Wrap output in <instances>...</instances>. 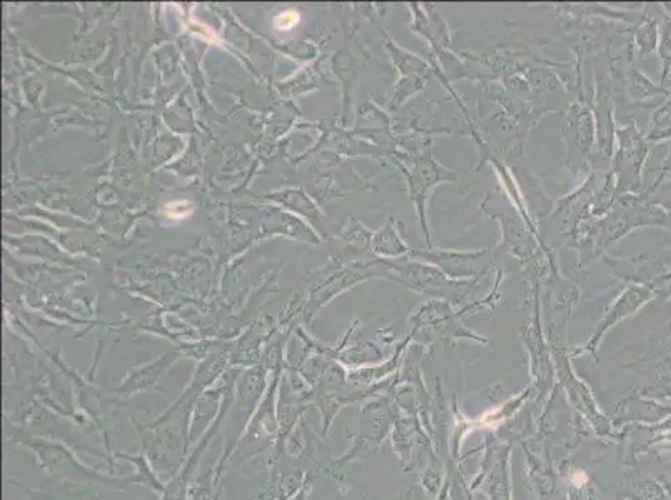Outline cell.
<instances>
[{"label":"cell","mask_w":671,"mask_h":500,"mask_svg":"<svg viewBox=\"0 0 671 500\" xmlns=\"http://www.w3.org/2000/svg\"><path fill=\"white\" fill-rule=\"evenodd\" d=\"M405 179L410 201L415 206L417 218H420L426 245L427 249H432L430 227H427V198H430V192L436 186H439L441 182H456L458 176L454 172L447 171L446 167H442L439 162H436L430 152H425L417 154L415 157L405 155Z\"/></svg>","instance_id":"6da1fadb"},{"label":"cell","mask_w":671,"mask_h":500,"mask_svg":"<svg viewBox=\"0 0 671 500\" xmlns=\"http://www.w3.org/2000/svg\"><path fill=\"white\" fill-rule=\"evenodd\" d=\"M397 274L401 277V282L405 287L420 290L426 294H437L442 297H459L464 295L471 287H476L479 284V279L471 280H454L449 279L444 272L435 265L426 264V262L415 260L411 257H405L400 264L396 265Z\"/></svg>","instance_id":"7a4b0ae2"},{"label":"cell","mask_w":671,"mask_h":500,"mask_svg":"<svg viewBox=\"0 0 671 500\" xmlns=\"http://www.w3.org/2000/svg\"><path fill=\"white\" fill-rule=\"evenodd\" d=\"M488 254L486 249L476 250H410L407 257L415 260L426 262L444 272L449 279L454 280H471L479 279L488 272V265H484V257Z\"/></svg>","instance_id":"3957f363"},{"label":"cell","mask_w":671,"mask_h":500,"mask_svg":"<svg viewBox=\"0 0 671 500\" xmlns=\"http://www.w3.org/2000/svg\"><path fill=\"white\" fill-rule=\"evenodd\" d=\"M595 114L593 109L586 104H573L568 110L566 124L563 135H565L568 145V162L573 159V155H580L581 159H588L591 154L595 140Z\"/></svg>","instance_id":"277c9868"},{"label":"cell","mask_w":671,"mask_h":500,"mask_svg":"<svg viewBox=\"0 0 671 500\" xmlns=\"http://www.w3.org/2000/svg\"><path fill=\"white\" fill-rule=\"evenodd\" d=\"M596 120V145L598 154L596 157L605 162L613 155V147H615L616 140V129L615 120H613V102L610 94V84H608L606 77L601 79L600 70H598L596 79V99H595V109H593Z\"/></svg>","instance_id":"5b68a950"},{"label":"cell","mask_w":671,"mask_h":500,"mask_svg":"<svg viewBox=\"0 0 671 500\" xmlns=\"http://www.w3.org/2000/svg\"><path fill=\"white\" fill-rule=\"evenodd\" d=\"M392 50H395V64L397 65V69L401 70L402 77L405 75H421V77H430L431 74V67L426 64L421 57L415 55V53L402 50L397 46H391Z\"/></svg>","instance_id":"8992f818"},{"label":"cell","mask_w":671,"mask_h":500,"mask_svg":"<svg viewBox=\"0 0 671 500\" xmlns=\"http://www.w3.org/2000/svg\"><path fill=\"white\" fill-rule=\"evenodd\" d=\"M427 82V77H421V75H405L400 80V84L396 85L395 90V100L396 105H401L402 102H406L407 99H411L412 95L420 94L421 90H425Z\"/></svg>","instance_id":"52a82bcc"},{"label":"cell","mask_w":671,"mask_h":500,"mask_svg":"<svg viewBox=\"0 0 671 500\" xmlns=\"http://www.w3.org/2000/svg\"><path fill=\"white\" fill-rule=\"evenodd\" d=\"M635 38H636V43H638L641 52H643V53H648V52L653 50L655 41H656V33H655L653 23H643V26L636 28Z\"/></svg>","instance_id":"ba28073f"}]
</instances>
